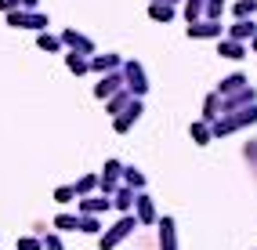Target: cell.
<instances>
[{"label":"cell","instance_id":"obj_1","mask_svg":"<svg viewBox=\"0 0 257 250\" xmlns=\"http://www.w3.org/2000/svg\"><path fill=\"white\" fill-rule=\"evenodd\" d=\"M134 228H138V218H131V214H127V218H119V221H116L109 232H101V250H112V246H119V243H123Z\"/></svg>","mask_w":257,"mask_h":250},{"label":"cell","instance_id":"obj_2","mask_svg":"<svg viewBox=\"0 0 257 250\" xmlns=\"http://www.w3.org/2000/svg\"><path fill=\"white\" fill-rule=\"evenodd\" d=\"M123 83H127V94L131 98H138V94H145L149 91V83H145V69L138 62H127L123 65Z\"/></svg>","mask_w":257,"mask_h":250},{"label":"cell","instance_id":"obj_3","mask_svg":"<svg viewBox=\"0 0 257 250\" xmlns=\"http://www.w3.org/2000/svg\"><path fill=\"white\" fill-rule=\"evenodd\" d=\"M8 22L11 26H19V29H44L47 26V19H44V15L40 11H8Z\"/></svg>","mask_w":257,"mask_h":250},{"label":"cell","instance_id":"obj_4","mask_svg":"<svg viewBox=\"0 0 257 250\" xmlns=\"http://www.w3.org/2000/svg\"><path fill=\"white\" fill-rule=\"evenodd\" d=\"M119 178H123V163H119V160H109V163H105V174L98 178L101 192H105V196L116 192V181H119Z\"/></svg>","mask_w":257,"mask_h":250},{"label":"cell","instance_id":"obj_5","mask_svg":"<svg viewBox=\"0 0 257 250\" xmlns=\"http://www.w3.org/2000/svg\"><path fill=\"white\" fill-rule=\"evenodd\" d=\"M58 40H62V44H69L73 51H80V55H91V51H94V44H91L87 37H83V33H76V29H65Z\"/></svg>","mask_w":257,"mask_h":250},{"label":"cell","instance_id":"obj_6","mask_svg":"<svg viewBox=\"0 0 257 250\" xmlns=\"http://www.w3.org/2000/svg\"><path fill=\"white\" fill-rule=\"evenodd\" d=\"M138 116H142V102L134 98V102H131V105H127V109H123V112H119L116 120H112V127L119 131V135H123V131H131V123L138 120Z\"/></svg>","mask_w":257,"mask_h":250},{"label":"cell","instance_id":"obj_7","mask_svg":"<svg viewBox=\"0 0 257 250\" xmlns=\"http://www.w3.org/2000/svg\"><path fill=\"white\" fill-rule=\"evenodd\" d=\"M119 87H123V73H105V76H101V83L94 87V94H98V98H112Z\"/></svg>","mask_w":257,"mask_h":250},{"label":"cell","instance_id":"obj_8","mask_svg":"<svg viewBox=\"0 0 257 250\" xmlns=\"http://www.w3.org/2000/svg\"><path fill=\"white\" fill-rule=\"evenodd\" d=\"M134 218H138L142 225H152V221H156V207H152L149 196H138V199H134Z\"/></svg>","mask_w":257,"mask_h":250},{"label":"cell","instance_id":"obj_9","mask_svg":"<svg viewBox=\"0 0 257 250\" xmlns=\"http://www.w3.org/2000/svg\"><path fill=\"white\" fill-rule=\"evenodd\" d=\"M188 37H192V40H199V37H221V26L217 22H192V26H188Z\"/></svg>","mask_w":257,"mask_h":250},{"label":"cell","instance_id":"obj_10","mask_svg":"<svg viewBox=\"0 0 257 250\" xmlns=\"http://www.w3.org/2000/svg\"><path fill=\"white\" fill-rule=\"evenodd\" d=\"M160 250H178V239H174V221L163 218L160 221Z\"/></svg>","mask_w":257,"mask_h":250},{"label":"cell","instance_id":"obj_11","mask_svg":"<svg viewBox=\"0 0 257 250\" xmlns=\"http://www.w3.org/2000/svg\"><path fill=\"white\" fill-rule=\"evenodd\" d=\"M80 207H83V214H101V210L112 207V199L109 196H94V199H80Z\"/></svg>","mask_w":257,"mask_h":250},{"label":"cell","instance_id":"obj_12","mask_svg":"<svg viewBox=\"0 0 257 250\" xmlns=\"http://www.w3.org/2000/svg\"><path fill=\"white\" fill-rule=\"evenodd\" d=\"M221 112H225V105H221V94H210V98H207V105H203V120H210V123H214Z\"/></svg>","mask_w":257,"mask_h":250},{"label":"cell","instance_id":"obj_13","mask_svg":"<svg viewBox=\"0 0 257 250\" xmlns=\"http://www.w3.org/2000/svg\"><path fill=\"white\" fill-rule=\"evenodd\" d=\"M134 199H138V192L123 185V189H116V196H112V203H116L119 210H131V207H134Z\"/></svg>","mask_w":257,"mask_h":250},{"label":"cell","instance_id":"obj_14","mask_svg":"<svg viewBox=\"0 0 257 250\" xmlns=\"http://www.w3.org/2000/svg\"><path fill=\"white\" fill-rule=\"evenodd\" d=\"M65 65H69V73H76V76H83V73L91 69V62L83 58L80 51H73V55H65Z\"/></svg>","mask_w":257,"mask_h":250},{"label":"cell","instance_id":"obj_15","mask_svg":"<svg viewBox=\"0 0 257 250\" xmlns=\"http://www.w3.org/2000/svg\"><path fill=\"white\" fill-rule=\"evenodd\" d=\"M105 102H109V112H116V116H119V112H123V109H127V105L134 102V98H131L127 91H116L112 98H105Z\"/></svg>","mask_w":257,"mask_h":250},{"label":"cell","instance_id":"obj_16","mask_svg":"<svg viewBox=\"0 0 257 250\" xmlns=\"http://www.w3.org/2000/svg\"><path fill=\"white\" fill-rule=\"evenodd\" d=\"M91 65H94L98 73H116V69H119V58H116V55H98Z\"/></svg>","mask_w":257,"mask_h":250},{"label":"cell","instance_id":"obj_17","mask_svg":"<svg viewBox=\"0 0 257 250\" xmlns=\"http://www.w3.org/2000/svg\"><path fill=\"white\" fill-rule=\"evenodd\" d=\"M123 181H127V189L138 192V189L145 185V174H142V171H134V167H123Z\"/></svg>","mask_w":257,"mask_h":250},{"label":"cell","instance_id":"obj_18","mask_svg":"<svg viewBox=\"0 0 257 250\" xmlns=\"http://www.w3.org/2000/svg\"><path fill=\"white\" fill-rule=\"evenodd\" d=\"M225 58H243V44L239 40H221V47H217Z\"/></svg>","mask_w":257,"mask_h":250},{"label":"cell","instance_id":"obj_19","mask_svg":"<svg viewBox=\"0 0 257 250\" xmlns=\"http://www.w3.org/2000/svg\"><path fill=\"white\" fill-rule=\"evenodd\" d=\"M149 15H152L156 22H170V19H174V8H170V4H152Z\"/></svg>","mask_w":257,"mask_h":250},{"label":"cell","instance_id":"obj_20","mask_svg":"<svg viewBox=\"0 0 257 250\" xmlns=\"http://www.w3.org/2000/svg\"><path fill=\"white\" fill-rule=\"evenodd\" d=\"M246 37H253V22L239 19V22L232 26V40H246Z\"/></svg>","mask_w":257,"mask_h":250},{"label":"cell","instance_id":"obj_21","mask_svg":"<svg viewBox=\"0 0 257 250\" xmlns=\"http://www.w3.org/2000/svg\"><path fill=\"white\" fill-rule=\"evenodd\" d=\"M94 185H98V178H94V174H83V178L76 181V185H73V189H76V196H87V192H91Z\"/></svg>","mask_w":257,"mask_h":250},{"label":"cell","instance_id":"obj_22","mask_svg":"<svg viewBox=\"0 0 257 250\" xmlns=\"http://www.w3.org/2000/svg\"><path fill=\"white\" fill-rule=\"evenodd\" d=\"M199 15H203V0H188V4H185V19L199 22Z\"/></svg>","mask_w":257,"mask_h":250},{"label":"cell","instance_id":"obj_23","mask_svg":"<svg viewBox=\"0 0 257 250\" xmlns=\"http://www.w3.org/2000/svg\"><path fill=\"white\" fill-rule=\"evenodd\" d=\"M55 228H80V218H76V214H58Z\"/></svg>","mask_w":257,"mask_h":250},{"label":"cell","instance_id":"obj_24","mask_svg":"<svg viewBox=\"0 0 257 250\" xmlns=\"http://www.w3.org/2000/svg\"><path fill=\"white\" fill-rule=\"evenodd\" d=\"M80 232H101V225H98L94 214H80Z\"/></svg>","mask_w":257,"mask_h":250},{"label":"cell","instance_id":"obj_25","mask_svg":"<svg viewBox=\"0 0 257 250\" xmlns=\"http://www.w3.org/2000/svg\"><path fill=\"white\" fill-rule=\"evenodd\" d=\"M40 47H44V51H58V47H62V40L58 37H51V33H40V40H37Z\"/></svg>","mask_w":257,"mask_h":250},{"label":"cell","instance_id":"obj_26","mask_svg":"<svg viewBox=\"0 0 257 250\" xmlns=\"http://www.w3.org/2000/svg\"><path fill=\"white\" fill-rule=\"evenodd\" d=\"M192 138H196L199 145H207V142H210V127H207V123H192Z\"/></svg>","mask_w":257,"mask_h":250},{"label":"cell","instance_id":"obj_27","mask_svg":"<svg viewBox=\"0 0 257 250\" xmlns=\"http://www.w3.org/2000/svg\"><path fill=\"white\" fill-rule=\"evenodd\" d=\"M253 8H257V0H239V4H235V15H239V19H246Z\"/></svg>","mask_w":257,"mask_h":250},{"label":"cell","instance_id":"obj_28","mask_svg":"<svg viewBox=\"0 0 257 250\" xmlns=\"http://www.w3.org/2000/svg\"><path fill=\"white\" fill-rule=\"evenodd\" d=\"M19 250H44V243L33 239V236H22V239H19Z\"/></svg>","mask_w":257,"mask_h":250},{"label":"cell","instance_id":"obj_29","mask_svg":"<svg viewBox=\"0 0 257 250\" xmlns=\"http://www.w3.org/2000/svg\"><path fill=\"white\" fill-rule=\"evenodd\" d=\"M73 196H76V189H73V185H62V189L55 192V199H58V203H69Z\"/></svg>","mask_w":257,"mask_h":250},{"label":"cell","instance_id":"obj_30","mask_svg":"<svg viewBox=\"0 0 257 250\" xmlns=\"http://www.w3.org/2000/svg\"><path fill=\"white\" fill-rule=\"evenodd\" d=\"M44 250H65V246L58 243V236H47V239H44Z\"/></svg>","mask_w":257,"mask_h":250},{"label":"cell","instance_id":"obj_31","mask_svg":"<svg viewBox=\"0 0 257 250\" xmlns=\"http://www.w3.org/2000/svg\"><path fill=\"white\" fill-rule=\"evenodd\" d=\"M0 11H19V0H0Z\"/></svg>","mask_w":257,"mask_h":250},{"label":"cell","instance_id":"obj_32","mask_svg":"<svg viewBox=\"0 0 257 250\" xmlns=\"http://www.w3.org/2000/svg\"><path fill=\"white\" fill-rule=\"evenodd\" d=\"M253 47H257V33H253Z\"/></svg>","mask_w":257,"mask_h":250}]
</instances>
